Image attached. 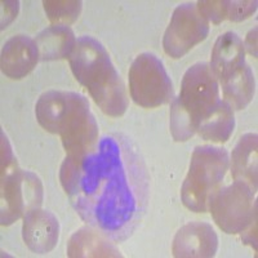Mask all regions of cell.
<instances>
[{"instance_id":"1","label":"cell","mask_w":258,"mask_h":258,"mask_svg":"<svg viewBox=\"0 0 258 258\" xmlns=\"http://www.w3.org/2000/svg\"><path fill=\"white\" fill-rule=\"evenodd\" d=\"M59 182L79 217L112 241L129 238L146 211L145 163L121 135H105L82 155H66Z\"/></svg>"},{"instance_id":"2","label":"cell","mask_w":258,"mask_h":258,"mask_svg":"<svg viewBox=\"0 0 258 258\" xmlns=\"http://www.w3.org/2000/svg\"><path fill=\"white\" fill-rule=\"evenodd\" d=\"M69 59L75 79L88 89L106 115L119 117L126 111L128 98L124 83L100 41L92 36H82Z\"/></svg>"},{"instance_id":"3","label":"cell","mask_w":258,"mask_h":258,"mask_svg":"<svg viewBox=\"0 0 258 258\" xmlns=\"http://www.w3.org/2000/svg\"><path fill=\"white\" fill-rule=\"evenodd\" d=\"M0 221L9 226L26 213L40 208L43 185L36 174L21 169L9 141L2 133V172H0Z\"/></svg>"},{"instance_id":"4","label":"cell","mask_w":258,"mask_h":258,"mask_svg":"<svg viewBox=\"0 0 258 258\" xmlns=\"http://www.w3.org/2000/svg\"><path fill=\"white\" fill-rule=\"evenodd\" d=\"M229 163V153L223 147L198 146L194 150L188 173L181 188L183 206L197 213L208 211L209 195L220 187Z\"/></svg>"},{"instance_id":"5","label":"cell","mask_w":258,"mask_h":258,"mask_svg":"<svg viewBox=\"0 0 258 258\" xmlns=\"http://www.w3.org/2000/svg\"><path fill=\"white\" fill-rule=\"evenodd\" d=\"M207 208L216 225L226 234H240L257 220L255 191L243 181L220 186L209 195Z\"/></svg>"},{"instance_id":"6","label":"cell","mask_w":258,"mask_h":258,"mask_svg":"<svg viewBox=\"0 0 258 258\" xmlns=\"http://www.w3.org/2000/svg\"><path fill=\"white\" fill-rule=\"evenodd\" d=\"M129 92L136 105L154 109L170 102L173 84L164 64L151 53L136 57L129 69Z\"/></svg>"},{"instance_id":"7","label":"cell","mask_w":258,"mask_h":258,"mask_svg":"<svg viewBox=\"0 0 258 258\" xmlns=\"http://www.w3.org/2000/svg\"><path fill=\"white\" fill-rule=\"evenodd\" d=\"M53 135H59L68 155H82L96 145L98 125L84 96L71 92L70 101L57 121Z\"/></svg>"},{"instance_id":"8","label":"cell","mask_w":258,"mask_h":258,"mask_svg":"<svg viewBox=\"0 0 258 258\" xmlns=\"http://www.w3.org/2000/svg\"><path fill=\"white\" fill-rule=\"evenodd\" d=\"M220 101L218 80L209 69L208 63L200 62L191 66L183 75L181 92L174 102L185 112L195 128L211 114Z\"/></svg>"},{"instance_id":"9","label":"cell","mask_w":258,"mask_h":258,"mask_svg":"<svg viewBox=\"0 0 258 258\" xmlns=\"http://www.w3.org/2000/svg\"><path fill=\"white\" fill-rule=\"evenodd\" d=\"M209 24L197 8V4L186 3L174 9L173 16L163 39L164 52L172 58H181L195 45L206 40Z\"/></svg>"},{"instance_id":"10","label":"cell","mask_w":258,"mask_h":258,"mask_svg":"<svg viewBox=\"0 0 258 258\" xmlns=\"http://www.w3.org/2000/svg\"><path fill=\"white\" fill-rule=\"evenodd\" d=\"M218 236L209 223L190 222L182 226L173 239L172 252L177 258L214 257Z\"/></svg>"},{"instance_id":"11","label":"cell","mask_w":258,"mask_h":258,"mask_svg":"<svg viewBox=\"0 0 258 258\" xmlns=\"http://www.w3.org/2000/svg\"><path fill=\"white\" fill-rule=\"evenodd\" d=\"M22 238L31 252L45 254L54 249L59 238V222L52 212L32 209L24 216Z\"/></svg>"},{"instance_id":"12","label":"cell","mask_w":258,"mask_h":258,"mask_svg":"<svg viewBox=\"0 0 258 258\" xmlns=\"http://www.w3.org/2000/svg\"><path fill=\"white\" fill-rule=\"evenodd\" d=\"M39 59L40 54L35 40L26 35H17L3 45L0 68L6 77L18 80L29 75Z\"/></svg>"},{"instance_id":"13","label":"cell","mask_w":258,"mask_h":258,"mask_svg":"<svg viewBox=\"0 0 258 258\" xmlns=\"http://www.w3.org/2000/svg\"><path fill=\"white\" fill-rule=\"evenodd\" d=\"M245 63L243 41L235 32H225L214 43L209 69L218 80L223 83Z\"/></svg>"},{"instance_id":"14","label":"cell","mask_w":258,"mask_h":258,"mask_svg":"<svg viewBox=\"0 0 258 258\" xmlns=\"http://www.w3.org/2000/svg\"><path fill=\"white\" fill-rule=\"evenodd\" d=\"M68 255L71 258L121 257L110 239L93 227H82L74 232L68 243Z\"/></svg>"},{"instance_id":"15","label":"cell","mask_w":258,"mask_h":258,"mask_svg":"<svg viewBox=\"0 0 258 258\" xmlns=\"http://www.w3.org/2000/svg\"><path fill=\"white\" fill-rule=\"evenodd\" d=\"M257 135L241 136L231 155V176L257 191Z\"/></svg>"},{"instance_id":"16","label":"cell","mask_w":258,"mask_h":258,"mask_svg":"<svg viewBox=\"0 0 258 258\" xmlns=\"http://www.w3.org/2000/svg\"><path fill=\"white\" fill-rule=\"evenodd\" d=\"M41 61H56L70 58L77 39L69 26L53 25L47 27L35 38Z\"/></svg>"},{"instance_id":"17","label":"cell","mask_w":258,"mask_h":258,"mask_svg":"<svg viewBox=\"0 0 258 258\" xmlns=\"http://www.w3.org/2000/svg\"><path fill=\"white\" fill-rule=\"evenodd\" d=\"M235 128L234 110L226 101H218L211 114L200 121L197 132L206 141L226 142Z\"/></svg>"},{"instance_id":"18","label":"cell","mask_w":258,"mask_h":258,"mask_svg":"<svg viewBox=\"0 0 258 258\" xmlns=\"http://www.w3.org/2000/svg\"><path fill=\"white\" fill-rule=\"evenodd\" d=\"M225 101L232 110H243L253 100L255 92V80L252 69L246 63L231 74L222 83Z\"/></svg>"},{"instance_id":"19","label":"cell","mask_w":258,"mask_h":258,"mask_svg":"<svg viewBox=\"0 0 258 258\" xmlns=\"http://www.w3.org/2000/svg\"><path fill=\"white\" fill-rule=\"evenodd\" d=\"M44 11L53 25L69 26L79 18L83 3L80 0H44Z\"/></svg>"},{"instance_id":"20","label":"cell","mask_w":258,"mask_h":258,"mask_svg":"<svg viewBox=\"0 0 258 258\" xmlns=\"http://www.w3.org/2000/svg\"><path fill=\"white\" fill-rule=\"evenodd\" d=\"M197 8L208 24L218 25L229 16V2L226 0H203L198 2Z\"/></svg>"},{"instance_id":"21","label":"cell","mask_w":258,"mask_h":258,"mask_svg":"<svg viewBox=\"0 0 258 258\" xmlns=\"http://www.w3.org/2000/svg\"><path fill=\"white\" fill-rule=\"evenodd\" d=\"M257 11V2H243V0H234L229 2V16L227 20L232 22H241L249 18Z\"/></svg>"},{"instance_id":"22","label":"cell","mask_w":258,"mask_h":258,"mask_svg":"<svg viewBox=\"0 0 258 258\" xmlns=\"http://www.w3.org/2000/svg\"><path fill=\"white\" fill-rule=\"evenodd\" d=\"M20 3L18 2H2V29L8 26L17 17Z\"/></svg>"},{"instance_id":"23","label":"cell","mask_w":258,"mask_h":258,"mask_svg":"<svg viewBox=\"0 0 258 258\" xmlns=\"http://www.w3.org/2000/svg\"><path fill=\"white\" fill-rule=\"evenodd\" d=\"M240 234L241 240L245 244H248V245L252 246V248H254V250H257V220L253 221Z\"/></svg>"},{"instance_id":"24","label":"cell","mask_w":258,"mask_h":258,"mask_svg":"<svg viewBox=\"0 0 258 258\" xmlns=\"http://www.w3.org/2000/svg\"><path fill=\"white\" fill-rule=\"evenodd\" d=\"M243 45L244 50L249 53L250 56H253L254 58L257 57V27H254V29H252L248 32Z\"/></svg>"}]
</instances>
